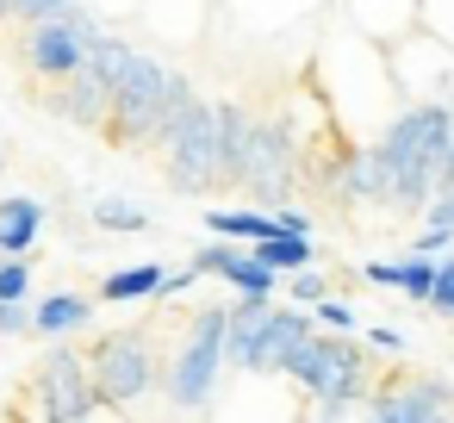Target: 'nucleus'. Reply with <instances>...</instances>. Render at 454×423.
<instances>
[{"label": "nucleus", "instance_id": "nucleus-1", "mask_svg": "<svg viewBox=\"0 0 454 423\" xmlns=\"http://www.w3.org/2000/svg\"><path fill=\"white\" fill-rule=\"evenodd\" d=\"M88 69L106 82V131L119 137V144H131V150H144V144H156L162 131H168V119L193 100V88H187V75L181 69H168V63H156L150 51H137V44H125V38H113L106 26L88 38Z\"/></svg>", "mask_w": 454, "mask_h": 423}, {"label": "nucleus", "instance_id": "nucleus-2", "mask_svg": "<svg viewBox=\"0 0 454 423\" xmlns=\"http://www.w3.org/2000/svg\"><path fill=\"white\" fill-rule=\"evenodd\" d=\"M249 106H237V100H187L175 119H168V131L156 137L162 144V162H168V181L181 187V193H218V187H231V168H237V144H243V131H249Z\"/></svg>", "mask_w": 454, "mask_h": 423}, {"label": "nucleus", "instance_id": "nucleus-3", "mask_svg": "<svg viewBox=\"0 0 454 423\" xmlns=\"http://www.w3.org/2000/svg\"><path fill=\"white\" fill-rule=\"evenodd\" d=\"M454 131V106L429 100V106H398L392 125L373 137V162H380V200L398 212H423V200L435 193V168Z\"/></svg>", "mask_w": 454, "mask_h": 423}, {"label": "nucleus", "instance_id": "nucleus-4", "mask_svg": "<svg viewBox=\"0 0 454 423\" xmlns=\"http://www.w3.org/2000/svg\"><path fill=\"white\" fill-rule=\"evenodd\" d=\"M280 380H293V386L311 398V417H305V423H342V417L373 392V373H367L361 342H348V336H336V330H311V336L286 355Z\"/></svg>", "mask_w": 454, "mask_h": 423}, {"label": "nucleus", "instance_id": "nucleus-5", "mask_svg": "<svg viewBox=\"0 0 454 423\" xmlns=\"http://www.w3.org/2000/svg\"><path fill=\"white\" fill-rule=\"evenodd\" d=\"M311 336V311L293 305H268V299H243L224 311V367L255 373V380H280L286 355Z\"/></svg>", "mask_w": 454, "mask_h": 423}, {"label": "nucleus", "instance_id": "nucleus-6", "mask_svg": "<svg viewBox=\"0 0 454 423\" xmlns=\"http://www.w3.org/2000/svg\"><path fill=\"white\" fill-rule=\"evenodd\" d=\"M305 175V137L286 125V119H249L243 144H237V168H231V187H243L249 200H262V212H280V200L299 187Z\"/></svg>", "mask_w": 454, "mask_h": 423}, {"label": "nucleus", "instance_id": "nucleus-7", "mask_svg": "<svg viewBox=\"0 0 454 423\" xmlns=\"http://www.w3.org/2000/svg\"><path fill=\"white\" fill-rule=\"evenodd\" d=\"M218 380H224V305H200L181 349L162 367V392L175 411H206L218 398Z\"/></svg>", "mask_w": 454, "mask_h": 423}, {"label": "nucleus", "instance_id": "nucleus-8", "mask_svg": "<svg viewBox=\"0 0 454 423\" xmlns=\"http://www.w3.org/2000/svg\"><path fill=\"white\" fill-rule=\"evenodd\" d=\"M156 380H162V361H156V349H150L144 330H113V336H100L94 355H88V386H94V398L113 404V411H131L137 398H150Z\"/></svg>", "mask_w": 454, "mask_h": 423}, {"label": "nucleus", "instance_id": "nucleus-9", "mask_svg": "<svg viewBox=\"0 0 454 423\" xmlns=\"http://www.w3.org/2000/svg\"><path fill=\"white\" fill-rule=\"evenodd\" d=\"M386 75H392V94L404 106H429V100L448 106V94H454V51L442 38H429V32H411V38H398L386 51Z\"/></svg>", "mask_w": 454, "mask_h": 423}, {"label": "nucleus", "instance_id": "nucleus-10", "mask_svg": "<svg viewBox=\"0 0 454 423\" xmlns=\"http://www.w3.org/2000/svg\"><path fill=\"white\" fill-rule=\"evenodd\" d=\"M32 417L38 423H82L100 398H94V386H88V361L75 355V349H51L44 361H38V373H32Z\"/></svg>", "mask_w": 454, "mask_h": 423}, {"label": "nucleus", "instance_id": "nucleus-11", "mask_svg": "<svg viewBox=\"0 0 454 423\" xmlns=\"http://www.w3.org/2000/svg\"><path fill=\"white\" fill-rule=\"evenodd\" d=\"M100 32V20L94 13H75V20H51V26H26V69L38 75V82H63V75H75L82 63H88V38Z\"/></svg>", "mask_w": 454, "mask_h": 423}, {"label": "nucleus", "instance_id": "nucleus-12", "mask_svg": "<svg viewBox=\"0 0 454 423\" xmlns=\"http://www.w3.org/2000/svg\"><path fill=\"white\" fill-rule=\"evenodd\" d=\"M442 411H454V386L435 373H392L367 392V423H435Z\"/></svg>", "mask_w": 454, "mask_h": 423}, {"label": "nucleus", "instance_id": "nucleus-13", "mask_svg": "<svg viewBox=\"0 0 454 423\" xmlns=\"http://www.w3.org/2000/svg\"><path fill=\"white\" fill-rule=\"evenodd\" d=\"M106 82L82 63L75 75H63V82H51L44 88V113H57V119H69V125H88V131H106Z\"/></svg>", "mask_w": 454, "mask_h": 423}, {"label": "nucleus", "instance_id": "nucleus-14", "mask_svg": "<svg viewBox=\"0 0 454 423\" xmlns=\"http://www.w3.org/2000/svg\"><path fill=\"white\" fill-rule=\"evenodd\" d=\"M324 193L336 206H361V200H380V162H373V144H342L330 150V168H324Z\"/></svg>", "mask_w": 454, "mask_h": 423}, {"label": "nucleus", "instance_id": "nucleus-15", "mask_svg": "<svg viewBox=\"0 0 454 423\" xmlns=\"http://www.w3.org/2000/svg\"><path fill=\"white\" fill-rule=\"evenodd\" d=\"M348 32L367 38L373 51H392L398 38L417 32V0H348Z\"/></svg>", "mask_w": 454, "mask_h": 423}, {"label": "nucleus", "instance_id": "nucleus-16", "mask_svg": "<svg viewBox=\"0 0 454 423\" xmlns=\"http://www.w3.org/2000/svg\"><path fill=\"white\" fill-rule=\"evenodd\" d=\"M187 268H193V274H218V280H231L243 299H268V293H274V274H268L249 249H231V243H224V249H193Z\"/></svg>", "mask_w": 454, "mask_h": 423}, {"label": "nucleus", "instance_id": "nucleus-17", "mask_svg": "<svg viewBox=\"0 0 454 423\" xmlns=\"http://www.w3.org/2000/svg\"><path fill=\"white\" fill-rule=\"evenodd\" d=\"M38 231H44V206L38 200H26V193L0 200V262H20L38 243Z\"/></svg>", "mask_w": 454, "mask_h": 423}, {"label": "nucleus", "instance_id": "nucleus-18", "mask_svg": "<svg viewBox=\"0 0 454 423\" xmlns=\"http://www.w3.org/2000/svg\"><path fill=\"white\" fill-rule=\"evenodd\" d=\"M206 231H212V237H231V243H262V237H280L274 212H262V206H212V212H206Z\"/></svg>", "mask_w": 454, "mask_h": 423}, {"label": "nucleus", "instance_id": "nucleus-19", "mask_svg": "<svg viewBox=\"0 0 454 423\" xmlns=\"http://www.w3.org/2000/svg\"><path fill=\"white\" fill-rule=\"evenodd\" d=\"M88 317H94V299H88V293H51V299L32 305V330H38V336H69V330H82Z\"/></svg>", "mask_w": 454, "mask_h": 423}, {"label": "nucleus", "instance_id": "nucleus-20", "mask_svg": "<svg viewBox=\"0 0 454 423\" xmlns=\"http://www.w3.org/2000/svg\"><path fill=\"white\" fill-rule=\"evenodd\" d=\"M249 255L280 280V274H299V268H311V237H262V243H249Z\"/></svg>", "mask_w": 454, "mask_h": 423}, {"label": "nucleus", "instance_id": "nucleus-21", "mask_svg": "<svg viewBox=\"0 0 454 423\" xmlns=\"http://www.w3.org/2000/svg\"><path fill=\"white\" fill-rule=\"evenodd\" d=\"M156 286H162V268H156V262H137V268H119V274H106V280H100V299H113V305H131V299H156Z\"/></svg>", "mask_w": 454, "mask_h": 423}, {"label": "nucleus", "instance_id": "nucleus-22", "mask_svg": "<svg viewBox=\"0 0 454 423\" xmlns=\"http://www.w3.org/2000/svg\"><path fill=\"white\" fill-rule=\"evenodd\" d=\"M94 224L100 231H150V212L125 193H106V200H94Z\"/></svg>", "mask_w": 454, "mask_h": 423}, {"label": "nucleus", "instance_id": "nucleus-23", "mask_svg": "<svg viewBox=\"0 0 454 423\" xmlns=\"http://www.w3.org/2000/svg\"><path fill=\"white\" fill-rule=\"evenodd\" d=\"M386 268H392V293H398V299H423V305H429L435 262H423V255H404V262H386Z\"/></svg>", "mask_w": 454, "mask_h": 423}, {"label": "nucleus", "instance_id": "nucleus-24", "mask_svg": "<svg viewBox=\"0 0 454 423\" xmlns=\"http://www.w3.org/2000/svg\"><path fill=\"white\" fill-rule=\"evenodd\" d=\"M88 13L82 0H7V20H26V26H51V20H75Z\"/></svg>", "mask_w": 454, "mask_h": 423}, {"label": "nucleus", "instance_id": "nucleus-25", "mask_svg": "<svg viewBox=\"0 0 454 423\" xmlns=\"http://www.w3.org/2000/svg\"><path fill=\"white\" fill-rule=\"evenodd\" d=\"M311 317H324V324H330L336 336H348V330H361V311H355V305H342L336 293H330V299H317V305H311Z\"/></svg>", "mask_w": 454, "mask_h": 423}, {"label": "nucleus", "instance_id": "nucleus-26", "mask_svg": "<svg viewBox=\"0 0 454 423\" xmlns=\"http://www.w3.org/2000/svg\"><path fill=\"white\" fill-rule=\"evenodd\" d=\"M429 311H442V317H454V255H442V262H435V286H429Z\"/></svg>", "mask_w": 454, "mask_h": 423}, {"label": "nucleus", "instance_id": "nucleus-27", "mask_svg": "<svg viewBox=\"0 0 454 423\" xmlns=\"http://www.w3.org/2000/svg\"><path fill=\"white\" fill-rule=\"evenodd\" d=\"M423 231L454 237V193H429V200H423Z\"/></svg>", "mask_w": 454, "mask_h": 423}, {"label": "nucleus", "instance_id": "nucleus-28", "mask_svg": "<svg viewBox=\"0 0 454 423\" xmlns=\"http://www.w3.org/2000/svg\"><path fill=\"white\" fill-rule=\"evenodd\" d=\"M293 299H299V305L311 311L317 299H330V280H324L317 268H299V274H293Z\"/></svg>", "mask_w": 454, "mask_h": 423}, {"label": "nucleus", "instance_id": "nucleus-29", "mask_svg": "<svg viewBox=\"0 0 454 423\" xmlns=\"http://www.w3.org/2000/svg\"><path fill=\"white\" fill-rule=\"evenodd\" d=\"M32 293V268H26V255L20 262H0V299H26Z\"/></svg>", "mask_w": 454, "mask_h": 423}, {"label": "nucleus", "instance_id": "nucleus-30", "mask_svg": "<svg viewBox=\"0 0 454 423\" xmlns=\"http://www.w3.org/2000/svg\"><path fill=\"white\" fill-rule=\"evenodd\" d=\"M32 330V305L26 299H0V336H26Z\"/></svg>", "mask_w": 454, "mask_h": 423}, {"label": "nucleus", "instance_id": "nucleus-31", "mask_svg": "<svg viewBox=\"0 0 454 423\" xmlns=\"http://www.w3.org/2000/svg\"><path fill=\"white\" fill-rule=\"evenodd\" d=\"M442 249H454V237H442V231H423L404 255H423V262H442Z\"/></svg>", "mask_w": 454, "mask_h": 423}, {"label": "nucleus", "instance_id": "nucleus-32", "mask_svg": "<svg viewBox=\"0 0 454 423\" xmlns=\"http://www.w3.org/2000/svg\"><path fill=\"white\" fill-rule=\"evenodd\" d=\"M361 336H367V342H373V349H386V355H404V336H398V330H392V324H367V330H361Z\"/></svg>", "mask_w": 454, "mask_h": 423}, {"label": "nucleus", "instance_id": "nucleus-33", "mask_svg": "<svg viewBox=\"0 0 454 423\" xmlns=\"http://www.w3.org/2000/svg\"><path fill=\"white\" fill-rule=\"evenodd\" d=\"M193 280H200L193 268H175V274H162V286H156V299H175V293H187Z\"/></svg>", "mask_w": 454, "mask_h": 423}, {"label": "nucleus", "instance_id": "nucleus-34", "mask_svg": "<svg viewBox=\"0 0 454 423\" xmlns=\"http://www.w3.org/2000/svg\"><path fill=\"white\" fill-rule=\"evenodd\" d=\"M435 193H454V131H448V150H442V168H435Z\"/></svg>", "mask_w": 454, "mask_h": 423}, {"label": "nucleus", "instance_id": "nucleus-35", "mask_svg": "<svg viewBox=\"0 0 454 423\" xmlns=\"http://www.w3.org/2000/svg\"><path fill=\"white\" fill-rule=\"evenodd\" d=\"M82 423H125V411H113V404H94Z\"/></svg>", "mask_w": 454, "mask_h": 423}, {"label": "nucleus", "instance_id": "nucleus-36", "mask_svg": "<svg viewBox=\"0 0 454 423\" xmlns=\"http://www.w3.org/2000/svg\"><path fill=\"white\" fill-rule=\"evenodd\" d=\"M435 423H454V411H442V417H435Z\"/></svg>", "mask_w": 454, "mask_h": 423}, {"label": "nucleus", "instance_id": "nucleus-37", "mask_svg": "<svg viewBox=\"0 0 454 423\" xmlns=\"http://www.w3.org/2000/svg\"><path fill=\"white\" fill-rule=\"evenodd\" d=\"M448 106H454V94H448Z\"/></svg>", "mask_w": 454, "mask_h": 423}]
</instances>
